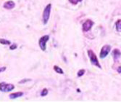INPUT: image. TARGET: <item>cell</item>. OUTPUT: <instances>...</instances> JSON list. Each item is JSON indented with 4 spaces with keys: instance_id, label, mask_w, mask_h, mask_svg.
<instances>
[{
    "instance_id": "obj_8",
    "label": "cell",
    "mask_w": 121,
    "mask_h": 102,
    "mask_svg": "<svg viewBox=\"0 0 121 102\" xmlns=\"http://www.w3.org/2000/svg\"><path fill=\"white\" fill-rule=\"evenodd\" d=\"M23 95V92H16V93H11L9 95V98L10 99H15L17 98L21 97Z\"/></svg>"
},
{
    "instance_id": "obj_4",
    "label": "cell",
    "mask_w": 121,
    "mask_h": 102,
    "mask_svg": "<svg viewBox=\"0 0 121 102\" xmlns=\"http://www.w3.org/2000/svg\"><path fill=\"white\" fill-rule=\"evenodd\" d=\"M15 85L13 84H7L5 83H0V91L2 92H10L14 90Z\"/></svg>"
},
{
    "instance_id": "obj_7",
    "label": "cell",
    "mask_w": 121,
    "mask_h": 102,
    "mask_svg": "<svg viewBox=\"0 0 121 102\" xmlns=\"http://www.w3.org/2000/svg\"><path fill=\"white\" fill-rule=\"evenodd\" d=\"M15 4L13 1H11V0H9V1H7L6 2L4 3V8L7 9V10H12L15 7Z\"/></svg>"
},
{
    "instance_id": "obj_12",
    "label": "cell",
    "mask_w": 121,
    "mask_h": 102,
    "mask_svg": "<svg viewBox=\"0 0 121 102\" xmlns=\"http://www.w3.org/2000/svg\"><path fill=\"white\" fill-rule=\"evenodd\" d=\"M0 43L2 44H4V45H8V44H10V42L5 39H0Z\"/></svg>"
},
{
    "instance_id": "obj_14",
    "label": "cell",
    "mask_w": 121,
    "mask_h": 102,
    "mask_svg": "<svg viewBox=\"0 0 121 102\" xmlns=\"http://www.w3.org/2000/svg\"><path fill=\"white\" fill-rule=\"evenodd\" d=\"M85 69H81V70H79L78 72V77H82L84 74H85Z\"/></svg>"
},
{
    "instance_id": "obj_9",
    "label": "cell",
    "mask_w": 121,
    "mask_h": 102,
    "mask_svg": "<svg viewBox=\"0 0 121 102\" xmlns=\"http://www.w3.org/2000/svg\"><path fill=\"white\" fill-rule=\"evenodd\" d=\"M113 57H114V60L115 61L120 58V50L115 49L113 50Z\"/></svg>"
},
{
    "instance_id": "obj_17",
    "label": "cell",
    "mask_w": 121,
    "mask_h": 102,
    "mask_svg": "<svg viewBox=\"0 0 121 102\" xmlns=\"http://www.w3.org/2000/svg\"><path fill=\"white\" fill-rule=\"evenodd\" d=\"M16 48H17V44H13V45H11L10 48H9L10 50H15Z\"/></svg>"
},
{
    "instance_id": "obj_1",
    "label": "cell",
    "mask_w": 121,
    "mask_h": 102,
    "mask_svg": "<svg viewBox=\"0 0 121 102\" xmlns=\"http://www.w3.org/2000/svg\"><path fill=\"white\" fill-rule=\"evenodd\" d=\"M51 9H52V5L49 4L46 6L44 10H43L42 18H43V23L44 25H46L49 21V19L50 17V13H51Z\"/></svg>"
},
{
    "instance_id": "obj_16",
    "label": "cell",
    "mask_w": 121,
    "mask_h": 102,
    "mask_svg": "<svg viewBox=\"0 0 121 102\" xmlns=\"http://www.w3.org/2000/svg\"><path fill=\"white\" fill-rule=\"evenodd\" d=\"M29 81H31V80H30V79H25V80H22V81L19 82V83H20V84H23V83H26V82H29Z\"/></svg>"
},
{
    "instance_id": "obj_10",
    "label": "cell",
    "mask_w": 121,
    "mask_h": 102,
    "mask_svg": "<svg viewBox=\"0 0 121 102\" xmlns=\"http://www.w3.org/2000/svg\"><path fill=\"white\" fill-rule=\"evenodd\" d=\"M54 71H55L57 73H58V74H64V72H63V70L61 69L60 67H59V66H54Z\"/></svg>"
},
{
    "instance_id": "obj_3",
    "label": "cell",
    "mask_w": 121,
    "mask_h": 102,
    "mask_svg": "<svg viewBox=\"0 0 121 102\" xmlns=\"http://www.w3.org/2000/svg\"><path fill=\"white\" fill-rule=\"evenodd\" d=\"M49 35H44L41 37L39 39V47L41 48V50L42 51H45L47 49V42L49 41Z\"/></svg>"
},
{
    "instance_id": "obj_11",
    "label": "cell",
    "mask_w": 121,
    "mask_h": 102,
    "mask_svg": "<svg viewBox=\"0 0 121 102\" xmlns=\"http://www.w3.org/2000/svg\"><path fill=\"white\" fill-rule=\"evenodd\" d=\"M121 20L119 19L117 22H116V29H117V31L120 32L121 31Z\"/></svg>"
},
{
    "instance_id": "obj_19",
    "label": "cell",
    "mask_w": 121,
    "mask_h": 102,
    "mask_svg": "<svg viewBox=\"0 0 121 102\" xmlns=\"http://www.w3.org/2000/svg\"><path fill=\"white\" fill-rule=\"evenodd\" d=\"M117 72H119V74H120V73H121V72H120V66H119V68H118Z\"/></svg>"
},
{
    "instance_id": "obj_18",
    "label": "cell",
    "mask_w": 121,
    "mask_h": 102,
    "mask_svg": "<svg viewBox=\"0 0 121 102\" xmlns=\"http://www.w3.org/2000/svg\"><path fill=\"white\" fill-rule=\"evenodd\" d=\"M5 69H6V67H5V66H4V67H2V68H0V72H4Z\"/></svg>"
},
{
    "instance_id": "obj_13",
    "label": "cell",
    "mask_w": 121,
    "mask_h": 102,
    "mask_svg": "<svg viewBox=\"0 0 121 102\" xmlns=\"http://www.w3.org/2000/svg\"><path fill=\"white\" fill-rule=\"evenodd\" d=\"M69 2H70L72 5H77L78 3L82 2V0H69Z\"/></svg>"
},
{
    "instance_id": "obj_15",
    "label": "cell",
    "mask_w": 121,
    "mask_h": 102,
    "mask_svg": "<svg viewBox=\"0 0 121 102\" xmlns=\"http://www.w3.org/2000/svg\"><path fill=\"white\" fill-rule=\"evenodd\" d=\"M47 94H48V90L45 88V89H43V90H42V92H41V96H46Z\"/></svg>"
},
{
    "instance_id": "obj_5",
    "label": "cell",
    "mask_w": 121,
    "mask_h": 102,
    "mask_svg": "<svg viewBox=\"0 0 121 102\" xmlns=\"http://www.w3.org/2000/svg\"><path fill=\"white\" fill-rule=\"evenodd\" d=\"M111 50V46L109 44H106V45H104L102 47V48L101 49V52H100V54H99V56L101 58H104L106 56L108 55V54L109 53Z\"/></svg>"
},
{
    "instance_id": "obj_2",
    "label": "cell",
    "mask_w": 121,
    "mask_h": 102,
    "mask_svg": "<svg viewBox=\"0 0 121 102\" xmlns=\"http://www.w3.org/2000/svg\"><path fill=\"white\" fill-rule=\"evenodd\" d=\"M88 55H89V59H90V61L91 63H92V65L94 66H97L98 68H99V69H102V66L101 65L99 64V62L98 61V58L96 57V54L93 52L92 50H88Z\"/></svg>"
},
{
    "instance_id": "obj_6",
    "label": "cell",
    "mask_w": 121,
    "mask_h": 102,
    "mask_svg": "<svg viewBox=\"0 0 121 102\" xmlns=\"http://www.w3.org/2000/svg\"><path fill=\"white\" fill-rule=\"evenodd\" d=\"M94 23L93 20H90V19H87L86 20H85V22L83 24V31L84 32H86V31H89L91 28L92 26H94Z\"/></svg>"
}]
</instances>
